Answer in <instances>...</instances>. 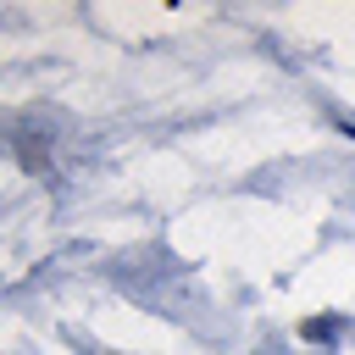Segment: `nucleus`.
Instances as JSON below:
<instances>
[{"mask_svg":"<svg viewBox=\"0 0 355 355\" xmlns=\"http://www.w3.org/2000/svg\"><path fill=\"white\" fill-rule=\"evenodd\" d=\"M344 333V322L333 316V322H305V338H338Z\"/></svg>","mask_w":355,"mask_h":355,"instance_id":"1","label":"nucleus"},{"mask_svg":"<svg viewBox=\"0 0 355 355\" xmlns=\"http://www.w3.org/2000/svg\"><path fill=\"white\" fill-rule=\"evenodd\" d=\"M344 133H349V139H355V122H344Z\"/></svg>","mask_w":355,"mask_h":355,"instance_id":"2","label":"nucleus"}]
</instances>
